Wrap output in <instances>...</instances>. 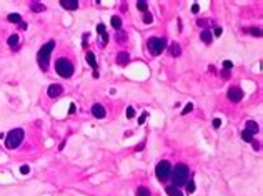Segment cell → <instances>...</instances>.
I'll use <instances>...</instances> for the list:
<instances>
[{"mask_svg": "<svg viewBox=\"0 0 263 196\" xmlns=\"http://www.w3.org/2000/svg\"><path fill=\"white\" fill-rule=\"evenodd\" d=\"M188 175H190V171H188V166H185V164H177L175 168H172V176L170 178L173 181V186L178 188V186L187 185Z\"/></svg>", "mask_w": 263, "mask_h": 196, "instance_id": "cell-1", "label": "cell"}, {"mask_svg": "<svg viewBox=\"0 0 263 196\" xmlns=\"http://www.w3.org/2000/svg\"><path fill=\"white\" fill-rule=\"evenodd\" d=\"M55 48V42L54 40H50V42H47L45 45H42V48L38 50V55H37V60H38V65L40 68H42L43 71L48 68V62H50V53L52 50Z\"/></svg>", "mask_w": 263, "mask_h": 196, "instance_id": "cell-2", "label": "cell"}, {"mask_svg": "<svg viewBox=\"0 0 263 196\" xmlns=\"http://www.w3.org/2000/svg\"><path fill=\"white\" fill-rule=\"evenodd\" d=\"M23 136H25V133H23V130L22 128L12 130V131L7 135V138H5V145H7V148L8 150H15V148H18L20 143H22V140H23Z\"/></svg>", "mask_w": 263, "mask_h": 196, "instance_id": "cell-3", "label": "cell"}, {"mask_svg": "<svg viewBox=\"0 0 263 196\" xmlns=\"http://www.w3.org/2000/svg\"><path fill=\"white\" fill-rule=\"evenodd\" d=\"M55 70H57V73L60 77H63V78H70V77L73 75V65H72V62L65 60V58L57 60V63H55Z\"/></svg>", "mask_w": 263, "mask_h": 196, "instance_id": "cell-4", "label": "cell"}, {"mask_svg": "<svg viewBox=\"0 0 263 196\" xmlns=\"http://www.w3.org/2000/svg\"><path fill=\"white\" fill-rule=\"evenodd\" d=\"M147 45H148V50H150L153 55H160L163 50H165L167 40L165 38H160V37H151V38H148Z\"/></svg>", "mask_w": 263, "mask_h": 196, "instance_id": "cell-5", "label": "cell"}, {"mask_svg": "<svg viewBox=\"0 0 263 196\" xmlns=\"http://www.w3.org/2000/svg\"><path fill=\"white\" fill-rule=\"evenodd\" d=\"M155 175L160 181H167L172 176V164H170V161H160L155 168Z\"/></svg>", "mask_w": 263, "mask_h": 196, "instance_id": "cell-6", "label": "cell"}, {"mask_svg": "<svg viewBox=\"0 0 263 196\" xmlns=\"http://www.w3.org/2000/svg\"><path fill=\"white\" fill-rule=\"evenodd\" d=\"M227 96H228V100L230 101L238 103V101H242V98H243V90L238 88V86H231V88H228Z\"/></svg>", "mask_w": 263, "mask_h": 196, "instance_id": "cell-7", "label": "cell"}, {"mask_svg": "<svg viewBox=\"0 0 263 196\" xmlns=\"http://www.w3.org/2000/svg\"><path fill=\"white\" fill-rule=\"evenodd\" d=\"M92 113H93V116H95V118H105L107 111H105V108L102 107L100 103H95L93 107H92Z\"/></svg>", "mask_w": 263, "mask_h": 196, "instance_id": "cell-8", "label": "cell"}, {"mask_svg": "<svg viewBox=\"0 0 263 196\" xmlns=\"http://www.w3.org/2000/svg\"><path fill=\"white\" fill-rule=\"evenodd\" d=\"M60 5L67 10H77L78 8V2L77 0H60Z\"/></svg>", "mask_w": 263, "mask_h": 196, "instance_id": "cell-9", "label": "cell"}, {"mask_svg": "<svg viewBox=\"0 0 263 196\" xmlns=\"http://www.w3.org/2000/svg\"><path fill=\"white\" fill-rule=\"evenodd\" d=\"M62 93H63V88H62L60 85H50L48 86V96H52V98L60 96Z\"/></svg>", "mask_w": 263, "mask_h": 196, "instance_id": "cell-10", "label": "cell"}, {"mask_svg": "<svg viewBox=\"0 0 263 196\" xmlns=\"http://www.w3.org/2000/svg\"><path fill=\"white\" fill-rule=\"evenodd\" d=\"M130 60V55L127 53V52H120L118 55H117V63L118 65H127Z\"/></svg>", "mask_w": 263, "mask_h": 196, "instance_id": "cell-11", "label": "cell"}, {"mask_svg": "<svg viewBox=\"0 0 263 196\" xmlns=\"http://www.w3.org/2000/svg\"><path fill=\"white\" fill-rule=\"evenodd\" d=\"M97 32L102 35V40H103V43L102 45H105V43H108V33H107V30H105V25L103 23H98V27H97Z\"/></svg>", "mask_w": 263, "mask_h": 196, "instance_id": "cell-12", "label": "cell"}, {"mask_svg": "<svg viewBox=\"0 0 263 196\" xmlns=\"http://www.w3.org/2000/svg\"><path fill=\"white\" fill-rule=\"evenodd\" d=\"M258 125H256V121H253V120H250V121H246V130L245 131H248V133H252V135H255V133H258Z\"/></svg>", "mask_w": 263, "mask_h": 196, "instance_id": "cell-13", "label": "cell"}, {"mask_svg": "<svg viewBox=\"0 0 263 196\" xmlns=\"http://www.w3.org/2000/svg\"><path fill=\"white\" fill-rule=\"evenodd\" d=\"M170 53H172V57H180L182 55V48H180V45H178L177 42L170 45Z\"/></svg>", "mask_w": 263, "mask_h": 196, "instance_id": "cell-14", "label": "cell"}, {"mask_svg": "<svg viewBox=\"0 0 263 196\" xmlns=\"http://www.w3.org/2000/svg\"><path fill=\"white\" fill-rule=\"evenodd\" d=\"M85 58H87V62H88V65H90V67L93 68V71L97 70V58H95V55L92 53V52H88Z\"/></svg>", "mask_w": 263, "mask_h": 196, "instance_id": "cell-15", "label": "cell"}, {"mask_svg": "<svg viewBox=\"0 0 263 196\" xmlns=\"http://www.w3.org/2000/svg\"><path fill=\"white\" fill-rule=\"evenodd\" d=\"M200 38H202L205 43H212V40H213V33L210 32V30H203L202 35H200Z\"/></svg>", "mask_w": 263, "mask_h": 196, "instance_id": "cell-16", "label": "cell"}, {"mask_svg": "<svg viewBox=\"0 0 263 196\" xmlns=\"http://www.w3.org/2000/svg\"><path fill=\"white\" fill-rule=\"evenodd\" d=\"M165 191H167V194L168 196H182V191H178L175 186H167Z\"/></svg>", "mask_w": 263, "mask_h": 196, "instance_id": "cell-17", "label": "cell"}, {"mask_svg": "<svg viewBox=\"0 0 263 196\" xmlns=\"http://www.w3.org/2000/svg\"><path fill=\"white\" fill-rule=\"evenodd\" d=\"M110 23H112V27H113V29H117V30L122 29V18H120V17H112Z\"/></svg>", "mask_w": 263, "mask_h": 196, "instance_id": "cell-18", "label": "cell"}, {"mask_svg": "<svg viewBox=\"0 0 263 196\" xmlns=\"http://www.w3.org/2000/svg\"><path fill=\"white\" fill-rule=\"evenodd\" d=\"M8 22H12V23H18V25H20L22 23V17L18 14H10L8 15Z\"/></svg>", "mask_w": 263, "mask_h": 196, "instance_id": "cell-19", "label": "cell"}, {"mask_svg": "<svg viewBox=\"0 0 263 196\" xmlns=\"http://www.w3.org/2000/svg\"><path fill=\"white\" fill-rule=\"evenodd\" d=\"M137 196H151L150 189L145 188V186H140V188L137 189Z\"/></svg>", "mask_w": 263, "mask_h": 196, "instance_id": "cell-20", "label": "cell"}, {"mask_svg": "<svg viewBox=\"0 0 263 196\" xmlns=\"http://www.w3.org/2000/svg\"><path fill=\"white\" fill-rule=\"evenodd\" d=\"M30 7H32L33 12H43V10H45V5H42L40 2H32V5H30Z\"/></svg>", "mask_w": 263, "mask_h": 196, "instance_id": "cell-21", "label": "cell"}, {"mask_svg": "<svg viewBox=\"0 0 263 196\" xmlns=\"http://www.w3.org/2000/svg\"><path fill=\"white\" fill-rule=\"evenodd\" d=\"M7 42H8V45H10L12 48H14V47H17V43H18V35H10Z\"/></svg>", "mask_w": 263, "mask_h": 196, "instance_id": "cell-22", "label": "cell"}, {"mask_svg": "<svg viewBox=\"0 0 263 196\" xmlns=\"http://www.w3.org/2000/svg\"><path fill=\"white\" fill-rule=\"evenodd\" d=\"M137 7H138V10H142V12H147V8H148V4L145 2V0H138L137 2Z\"/></svg>", "mask_w": 263, "mask_h": 196, "instance_id": "cell-23", "label": "cell"}, {"mask_svg": "<svg viewBox=\"0 0 263 196\" xmlns=\"http://www.w3.org/2000/svg\"><path fill=\"white\" fill-rule=\"evenodd\" d=\"M242 138H243V141H248V143L253 141V135L248 131H242Z\"/></svg>", "mask_w": 263, "mask_h": 196, "instance_id": "cell-24", "label": "cell"}, {"mask_svg": "<svg viewBox=\"0 0 263 196\" xmlns=\"http://www.w3.org/2000/svg\"><path fill=\"white\" fill-rule=\"evenodd\" d=\"M191 110H193V105H191V103H187V105H185V108H183V110H182V115H187V113H190Z\"/></svg>", "mask_w": 263, "mask_h": 196, "instance_id": "cell-25", "label": "cell"}, {"mask_svg": "<svg viewBox=\"0 0 263 196\" xmlns=\"http://www.w3.org/2000/svg\"><path fill=\"white\" fill-rule=\"evenodd\" d=\"M147 116H148V111H143V113L140 115V118H138V125H143L145 120H147Z\"/></svg>", "mask_w": 263, "mask_h": 196, "instance_id": "cell-26", "label": "cell"}, {"mask_svg": "<svg viewBox=\"0 0 263 196\" xmlns=\"http://www.w3.org/2000/svg\"><path fill=\"white\" fill-rule=\"evenodd\" d=\"M135 116V108L133 107H128L127 108V118H133Z\"/></svg>", "mask_w": 263, "mask_h": 196, "instance_id": "cell-27", "label": "cell"}, {"mask_svg": "<svg viewBox=\"0 0 263 196\" xmlns=\"http://www.w3.org/2000/svg\"><path fill=\"white\" fill-rule=\"evenodd\" d=\"M187 191L188 193H193L195 191V183L191 181V179H190V181H187Z\"/></svg>", "mask_w": 263, "mask_h": 196, "instance_id": "cell-28", "label": "cell"}, {"mask_svg": "<svg viewBox=\"0 0 263 196\" xmlns=\"http://www.w3.org/2000/svg\"><path fill=\"white\" fill-rule=\"evenodd\" d=\"M143 22H145V23H151V22H153V17H151V15L147 12V14L143 15Z\"/></svg>", "mask_w": 263, "mask_h": 196, "instance_id": "cell-29", "label": "cell"}, {"mask_svg": "<svg viewBox=\"0 0 263 196\" xmlns=\"http://www.w3.org/2000/svg\"><path fill=\"white\" fill-rule=\"evenodd\" d=\"M230 68H233V63H231L230 60H225L223 62V70H230Z\"/></svg>", "mask_w": 263, "mask_h": 196, "instance_id": "cell-30", "label": "cell"}, {"mask_svg": "<svg viewBox=\"0 0 263 196\" xmlns=\"http://www.w3.org/2000/svg\"><path fill=\"white\" fill-rule=\"evenodd\" d=\"M250 33L255 35V37H261V30L260 29H250Z\"/></svg>", "mask_w": 263, "mask_h": 196, "instance_id": "cell-31", "label": "cell"}, {"mask_svg": "<svg viewBox=\"0 0 263 196\" xmlns=\"http://www.w3.org/2000/svg\"><path fill=\"white\" fill-rule=\"evenodd\" d=\"M20 173L22 175H27V173H30V168L27 164H23V166H20Z\"/></svg>", "mask_w": 263, "mask_h": 196, "instance_id": "cell-32", "label": "cell"}, {"mask_svg": "<svg viewBox=\"0 0 263 196\" xmlns=\"http://www.w3.org/2000/svg\"><path fill=\"white\" fill-rule=\"evenodd\" d=\"M125 38H127V35H125L123 32H120V30H118V33H117V40L120 42V40H125Z\"/></svg>", "mask_w": 263, "mask_h": 196, "instance_id": "cell-33", "label": "cell"}, {"mask_svg": "<svg viewBox=\"0 0 263 196\" xmlns=\"http://www.w3.org/2000/svg\"><path fill=\"white\" fill-rule=\"evenodd\" d=\"M222 78H223V80L230 78V70H223V71H222Z\"/></svg>", "mask_w": 263, "mask_h": 196, "instance_id": "cell-34", "label": "cell"}, {"mask_svg": "<svg viewBox=\"0 0 263 196\" xmlns=\"http://www.w3.org/2000/svg\"><path fill=\"white\" fill-rule=\"evenodd\" d=\"M220 125H222V120L220 118H215V120H213V128H218Z\"/></svg>", "mask_w": 263, "mask_h": 196, "instance_id": "cell-35", "label": "cell"}, {"mask_svg": "<svg viewBox=\"0 0 263 196\" xmlns=\"http://www.w3.org/2000/svg\"><path fill=\"white\" fill-rule=\"evenodd\" d=\"M191 12H193V14H198V12H200V5H198V4H195L193 7H191Z\"/></svg>", "mask_w": 263, "mask_h": 196, "instance_id": "cell-36", "label": "cell"}, {"mask_svg": "<svg viewBox=\"0 0 263 196\" xmlns=\"http://www.w3.org/2000/svg\"><path fill=\"white\" fill-rule=\"evenodd\" d=\"M252 145H253V148H255L256 151L260 150V143H258V141H255V140H253V141H252Z\"/></svg>", "mask_w": 263, "mask_h": 196, "instance_id": "cell-37", "label": "cell"}, {"mask_svg": "<svg viewBox=\"0 0 263 196\" xmlns=\"http://www.w3.org/2000/svg\"><path fill=\"white\" fill-rule=\"evenodd\" d=\"M222 35V29H220V27H216V29H215V37H220Z\"/></svg>", "mask_w": 263, "mask_h": 196, "instance_id": "cell-38", "label": "cell"}, {"mask_svg": "<svg viewBox=\"0 0 263 196\" xmlns=\"http://www.w3.org/2000/svg\"><path fill=\"white\" fill-rule=\"evenodd\" d=\"M69 113H70V115H72V113H75V105H73V103L70 105V110H69Z\"/></svg>", "mask_w": 263, "mask_h": 196, "instance_id": "cell-39", "label": "cell"}, {"mask_svg": "<svg viewBox=\"0 0 263 196\" xmlns=\"http://www.w3.org/2000/svg\"><path fill=\"white\" fill-rule=\"evenodd\" d=\"M197 23H198V25L202 27V25H206V23H208V22H206V20H198V22H197Z\"/></svg>", "mask_w": 263, "mask_h": 196, "instance_id": "cell-40", "label": "cell"}, {"mask_svg": "<svg viewBox=\"0 0 263 196\" xmlns=\"http://www.w3.org/2000/svg\"><path fill=\"white\" fill-rule=\"evenodd\" d=\"M20 29H22V30L27 29V23H25V22H22V23H20Z\"/></svg>", "mask_w": 263, "mask_h": 196, "instance_id": "cell-41", "label": "cell"}]
</instances>
